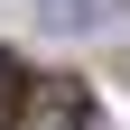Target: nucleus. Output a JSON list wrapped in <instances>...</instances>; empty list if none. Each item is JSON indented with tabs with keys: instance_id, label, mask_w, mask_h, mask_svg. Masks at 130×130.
Returning a JSON list of instances; mask_svg holds the SVG:
<instances>
[{
	"instance_id": "nucleus-1",
	"label": "nucleus",
	"mask_w": 130,
	"mask_h": 130,
	"mask_svg": "<svg viewBox=\"0 0 130 130\" xmlns=\"http://www.w3.org/2000/svg\"><path fill=\"white\" fill-rule=\"evenodd\" d=\"M93 121V93L74 84V74H46L37 93H28V111H19V130H84Z\"/></svg>"
},
{
	"instance_id": "nucleus-2",
	"label": "nucleus",
	"mask_w": 130,
	"mask_h": 130,
	"mask_svg": "<svg viewBox=\"0 0 130 130\" xmlns=\"http://www.w3.org/2000/svg\"><path fill=\"white\" fill-rule=\"evenodd\" d=\"M37 19H46V28H102L111 0H37Z\"/></svg>"
},
{
	"instance_id": "nucleus-3",
	"label": "nucleus",
	"mask_w": 130,
	"mask_h": 130,
	"mask_svg": "<svg viewBox=\"0 0 130 130\" xmlns=\"http://www.w3.org/2000/svg\"><path fill=\"white\" fill-rule=\"evenodd\" d=\"M28 111V74H19V56H0V130Z\"/></svg>"
}]
</instances>
